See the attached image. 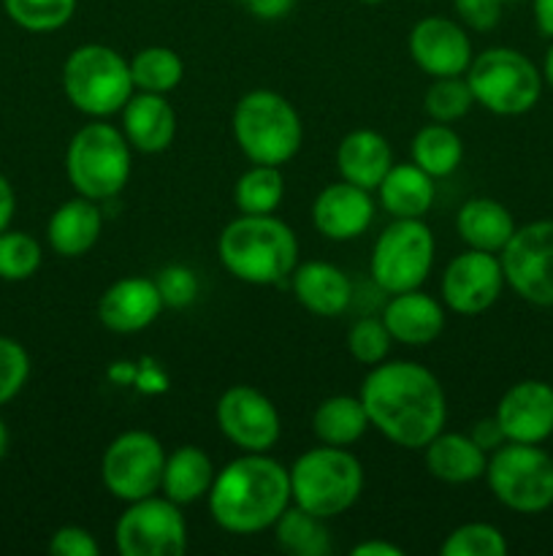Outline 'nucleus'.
Masks as SVG:
<instances>
[{
  "label": "nucleus",
  "mask_w": 553,
  "mask_h": 556,
  "mask_svg": "<svg viewBox=\"0 0 553 556\" xmlns=\"http://www.w3.org/2000/svg\"><path fill=\"white\" fill-rule=\"evenodd\" d=\"M119 556H179L188 548V519L168 497L136 500L114 525Z\"/></svg>",
  "instance_id": "nucleus-12"
},
{
  "label": "nucleus",
  "mask_w": 553,
  "mask_h": 556,
  "mask_svg": "<svg viewBox=\"0 0 553 556\" xmlns=\"http://www.w3.org/2000/svg\"><path fill=\"white\" fill-rule=\"evenodd\" d=\"M14 212H16V193L14 188H11L9 179L0 174V233H3L5 228H11Z\"/></svg>",
  "instance_id": "nucleus-45"
},
{
  "label": "nucleus",
  "mask_w": 553,
  "mask_h": 556,
  "mask_svg": "<svg viewBox=\"0 0 553 556\" xmlns=\"http://www.w3.org/2000/svg\"><path fill=\"white\" fill-rule=\"evenodd\" d=\"M410 58L423 74L434 76H464L472 58V38L461 22L448 16H423L412 25L407 38Z\"/></svg>",
  "instance_id": "nucleus-16"
},
{
  "label": "nucleus",
  "mask_w": 553,
  "mask_h": 556,
  "mask_svg": "<svg viewBox=\"0 0 553 556\" xmlns=\"http://www.w3.org/2000/svg\"><path fill=\"white\" fill-rule=\"evenodd\" d=\"M390 334L383 318H358L347 331V351L363 367H377L390 353Z\"/></svg>",
  "instance_id": "nucleus-38"
},
{
  "label": "nucleus",
  "mask_w": 553,
  "mask_h": 556,
  "mask_svg": "<svg viewBox=\"0 0 553 556\" xmlns=\"http://www.w3.org/2000/svg\"><path fill=\"white\" fill-rule=\"evenodd\" d=\"M79 0H3V9L14 25L27 33H54L68 25Z\"/></svg>",
  "instance_id": "nucleus-34"
},
{
  "label": "nucleus",
  "mask_w": 553,
  "mask_h": 556,
  "mask_svg": "<svg viewBox=\"0 0 553 556\" xmlns=\"http://www.w3.org/2000/svg\"><path fill=\"white\" fill-rule=\"evenodd\" d=\"M499 261L515 296L535 307H553V220L515 228Z\"/></svg>",
  "instance_id": "nucleus-13"
},
{
  "label": "nucleus",
  "mask_w": 553,
  "mask_h": 556,
  "mask_svg": "<svg viewBox=\"0 0 553 556\" xmlns=\"http://www.w3.org/2000/svg\"><path fill=\"white\" fill-rule=\"evenodd\" d=\"M30 378V356L11 337L0 334V407L9 405Z\"/></svg>",
  "instance_id": "nucleus-39"
},
{
  "label": "nucleus",
  "mask_w": 553,
  "mask_h": 556,
  "mask_svg": "<svg viewBox=\"0 0 553 556\" xmlns=\"http://www.w3.org/2000/svg\"><path fill=\"white\" fill-rule=\"evenodd\" d=\"M350 556H404V552L399 546H394V543L372 538V541H361L358 546H352Z\"/></svg>",
  "instance_id": "nucleus-46"
},
{
  "label": "nucleus",
  "mask_w": 553,
  "mask_h": 556,
  "mask_svg": "<svg viewBox=\"0 0 553 556\" xmlns=\"http://www.w3.org/2000/svg\"><path fill=\"white\" fill-rule=\"evenodd\" d=\"M65 174L76 195L98 204L123 193L130 179V144L123 128L103 119L81 125L65 150Z\"/></svg>",
  "instance_id": "nucleus-7"
},
{
  "label": "nucleus",
  "mask_w": 553,
  "mask_h": 556,
  "mask_svg": "<svg viewBox=\"0 0 553 556\" xmlns=\"http://www.w3.org/2000/svg\"><path fill=\"white\" fill-rule=\"evenodd\" d=\"M49 554L54 556H98L101 546H98L95 535L79 525H65L54 530L49 538Z\"/></svg>",
  "instance_id": "nucleus-41"
},
{
  "label": "nucleus",
  "mask_w": 553,
  "mask_h": 556,
  "mask_svg": "<svg viewBox=\"0 0 553 556\" xmlns=\"http://www.w3.org/2000/svg\"><path fill=\"white\" fill-rule=\"evenodd\" d=\"M493 418L510 443L542 445L553 434V386L518 380L502 394Z\"/></svg>",
  "instance_id": "nucleus-17"
},
{
  "label": "nucleus",
  "mask_w": 553,
  "mask_h": 556,
  "mask_svg": "<svg viewBox=\"0 0 553 556\" xmlns=\"http://www.w3.org/2000/svg\"><path fill=\"white\" fill-rule=\"evenodd\" d=\"M442 556H504L507 554V541L502 530L486 521H470V525L455 527L448 532L439 546Z\"/></svg>",
  "instance_id": "nucleus-37"
},
{
  "label": "nucleus",
  "mask_w": 553,
  "mask_h": 556,
  "mask_svg": "<svg viewBox=\"0 0 553 556\" xmlns=\"http://www.w3.org/2000/svg\"><path fill=\"white\" fill-rule=\"evenodd\" d=\"M369 416L361 396L336 394L320 402L312 413V434L323 445L350 448L366 434Z\"/></svg>",
  "instance_id": "nucleus-29"
},
{
  "label": "nucleus",
  "mask_w": 553,
  "mask_h": 556,
  "mask_svg": "<svg viewBox=\"0 0 553 556\" xmlns=\"http://www.w3.org/2000/svg\"><path fill=\"white\" fill-rule=\"evenodd\" d=\"M383 324L390 340L407 348L432 345L445 331V307L421 288L404 293H394L385 304Z\"/></svg>",
  "instance_id": "nucleus-21"
},
{
  "label": "nucleus",
  "mask_w": 553,
  "mask_h": 556,
  "mask_svg": "<svg viewBox=\"0 0 553 556\" xmlns=\"http://www.w3.org/2000/svg\"><path fill=\"white\" fill-rule=\"evenodd\" d=\"M423 462H426L428 476L459 486V483L480 481L486 476L488 454L472 440V434L445 432L442 429L423 448Z\"/></svg>",
  "instance_id": "nucleus-25"
},
{
  "label": "nucleus",
  "mask_w": 553,
  "mask_h": 556,
  "mask_svg": "<svg viewBox=\"0 0 553 556\" xmlns=\"http://www.w3.org/2000/svg\"><path fill=\"white\" fill-rule=\"evenodd\" d=\"M130 63V76H133L136 90L160 92L168 96L177 90L184 79V63L173 49L168 47H146L136 52Z\"/></svg>",
  "instance_id": "nucleus-33"
},
{
  "label": "nucleus",
  "mask_w": 553,
  "mask_h": 556,
  "mask_svg": "<svg viewBox=\"0 0 553 556\" xmlns=\"http://www.w3.org/2000/svg\"><path fill=\"white\" fill-rule=\"evenodd\" d=\"M217 427L228 443L242 454H269L282 434V418L276 405L247 383L231 386L222 391L215 407Z\"/></svg>",
  "instance_id": "nucleus-14"
},
{
  "label": "nucleus",
  "mask_w": 553,
  "mask_h": 556,
  "mask_svg": "<svg viewBox=\"0 0 553 556\" xmlns=\"http://www.w3.org/2000/svg\"><path fill=\"white\" fill-rule=\"evenodd\" d=\"M41 261L43 250L36 237L25 231H11V228L0 233V280H30L41 269Z\"/></svg>",
  "instance_id": "nucleus-36"
},
{
  "label": "nucleus",
  "mask_w": 553,
  "mask_h": 556,
  "mask_svg": "<svg viewBox=\"0 0 553 556\" xmlns=\"http://www.w3.org/2000/svg\"><path fill=\"white\" fill-rule=\"evenodd\" d=\"M222 269L247 286H276L298 266V239L276 215H239L217 239Z\"/></svg>",
  "instance_id": "nucleus-3"
},
{
  "label": "nucleus",
  "mask_w": 553,
  "mask_h": 556,
  "mask_svg": "<svg viewBox=\"0 0 553 556\" xmlns=\"http://www.w3.org/2000/svg\"><path fill=\"white\" fill-rule=\"evenodd\" d=\"M166 309L163 293L150 277H123L98 299V320L114 334H139Z\"/></svg>",
  "instance_id": "nucleus-19"
},
{
  "label": "nucleus",
  "mask_w": 553,
  "mask_h": 556,
  "mask_svg": "<svg viewBox=\"0 0 553 556\" xmlns=\"http://www.w3.org/2000/svg\"><path fill=\"white\" fill-rule=\"evenodd\" d=\"M296 302L318 318H336L352 302V282L329 261H304L291 275Z\"/></svg>",
  "instance_id": "nucleus-22"
},
{
  "label": "nucleus",
  "mask_w": 553,
  "mask_h": 556,
  "mask_svg": "<svg viewBox=\"0 0 553 556\" xmlns=\"http://www.w3.org/2000/svg\"><path fill=\"white\" fill-rule=\"evenodd\" d=\"M233 3L242 5L247 14H253L255 20H285L293 9H296L298 0H233Z\"/></svg>",
  "instance_id": "nucleus-43"
},
{
  "label": "nucleus",
  "mask_w": 553,
  "mask_h": 556,
  "mask_svg": "<svg viewBox=\"0 0 553 556\" xmlns=\"http://www.w3.org/2000/svg\"><path fill=\"white\" fill-rule=\"evenodd\" d=\"M390 166H394V150L388 139L372 128L350 130L336 147L339 177L363 190H377Z\"/></svg>",
  "instance_id": "nucleus-24"
},
{
  "label": "nucleus",
  "mask_w": 553,
  "mask_h": 556,
  "mask_svg": "<svg viewBox=\"0 0 553 556\" xmlns=\"http://www.w3.org/2000/svg\"><path fill=\"white\" fill-rule=\"evenodd\" d=\"M155 282L160 288L166 307L182 309L193 304L195 296H198V280H195V275L188 266H166Z\"/></svg>",
  "instance_id": "nucleus-40"
},
{
  "label": "nucleus",
  "mask_w": 553,
  "mask_h": 556,
  "mask_svg": "<svg viewBox=\"0 0 553 556\" xmlns=\"http://www.w3.org/2000/svg\"><path fill=\"white\" fill-rule=\"evenodd\" d=\"M537 30L553 41V0H531Z\"/></svg>",
  "instance_id": "nucleus-47"
},
{
  "label": "nucleus",
  "mask_w": 553,
  "mask_h": 556,
  "mask_svg": "<svg viewBox=\"0 0 553 556\" xmlns=\"http://www.w3.org/2000/svg\"><path fill=\"white\" fill-rule=\"evenodd\" d=\"M209 514L231 535L271 530L291 500V472L269 454H242L217 470L209 494Z\"/></svg>",
  "instance_id": "nucleus-2"
},
{
  "label": "nucleus",
  "mask_w": 553,
  "mask_h": 556,
  "mask_svg": "<svg viewBox=\"0 0 553 556\" xmlns=\"http://www.w3.org/2000/svg\"><path fill=\"white\" fill-rule=\"evenodd\" d=\"M287 472L293 505L325 521L347 514L363 494V465L356 454L336 445L320 443L304 451Z\"/></svg>",
  "instance_id": "nucleus-5"
},
{
  "label": "nucleus",
  "mask_w": 553,
  "mask_h": 556,
  "mask_svg": "<svg viewBox=\"0 0 553 556\" xmlns=\"http://www.w3.org/2000/svg\"><path fill=\"white\" fill-rule=\"evenodd\" d=\"M5 454H9V427H5V421L0 418V462L5 459Z\"/></svg>",
  "instance_id": "nucleus-49"
},
{
  "label": "nucleus",
  "mask_w": 553,
  "mask_h": 556,
  "mask_svg": "<svg viewBox=\"0 0 553 556\" xmlns=\"http://www.w3.org/2000/svg\"><path fill=\"white\" fill-rule=\"evenodd\" d=\"M472 440H475L477 445H480L483 451H486V454H491V451H497L499 445L502 443H507V440H504V432H502V427H499L497 424V418H483V421H477L475 427H472Z\"/></svg>",
  "instance_id": "nucleus-44"
},
{
  "label": "nucleus",
  "mask_w": 553,
  "mask_h": 556,
  "mask_svg": "<svg viewBox=\"0 0 553 556\" xmlns=\"http://www.w3.org/2000/svg\"><path fill=\"white\" fill-rule=\"evenodd\" d=\"M233 139L249 163L285 166L298 155L304 125L296 106L274 90H249L233 106Z\"/></svg>",
  "instance_id": "nucleus-4"
},
{
  "label": "nucleus",
  "mask_w": 553,
  "mask_h": 556,
  "mask_svg": "<svg viewBox=\"0 0 553 556\" xmlns=\"http://www.w3.org/2000/svg\"><path fill=\"white\" fill-rule=\"evenodd\" d=\"M119 117H123V134L130 150L144 152V155H160L173 144L177 112L160 92L136 90Z\"/></svg>",
  "instance_id": "nucleus-20"
},
{
  "label": "nucleus",
  "mask_w": 553,
  "mask_h": 556,
  "mask_svg": "<svg viewBox=\"0 0 553 556\" xmlns=\"http://www.w3.org/2000/svg\"><path fill=\"white\" fill-rule=\"evenodd\" d=\"M285 199V177L280 166L253 163L233 185V204L239 215H274Z\"/></svg>",
  "instance_id": "nucleus-32"
},
{
  "label": "nucleus",
  "mask_w": 553,
  "mask_h": 556,
  "mask_svg": "<svg viewBox=\"0 0 553 556\" xmlns=\"http://www.w3.org/2000/svg\"><path fill=\"white\" fill-rule=\"evenodd\" d=\"M166 448L144 429L117 434L101 456V481L119 503L152 497L160 492Z\"/></svg>",
  "instance_id": "nucleus-11"
},
{
  "label": "nucleus",
  "mask_w": 553,
  "mask_h": 556,
  "mask_svg": "<svg viewBox=\"0 0 553 556\" xmlns=\"http://www.w3.org/2000/svg\"><path fill=\"white\" fill-rule=\"evenodd\" d=\"M504 286L507 282L499 255L470 248L445 266L439 296L450 313L480 315L499 302Z\"/></svg>",
  "instance_id": "nucleus-15"
},
{
  "label": "nucleus",
  "mask_w": 553,
  "mask_h": 556,
  "mask_svg": "<svg viewBox=\"0 0 553 556\" xmlns=\"http://www.w3.org/2000/svg\"><path fill=\"white\" fill-rule=\"evenodd\" d=\"M60 81H63V92L70 106L92 119L119 114L136 92L130 63L106 43L76 47L65 58Z\"/></svg>",
  "instance_id": "nucleus-6"
},
{
  "label": "nucleus",
  "mask_w": 553,
  "mask_h": 556,
  "mask_svg": "<svg viewBox=\"0 0 553 556\" xmlns=\"http://www.w3.org/2000/svg\"><path fill=\"white\" fill-rule=\"evenodd\" d=\"M374 199L372 190H363L358 185L331 182L314 195L312 201V226L320 237L331 242H352L363 237L374 220Z\"/></svg>",
  "instance_id": "nucleus-18"
},
{
  "label": "nucleus",
  "mask_w": 553,
  "mask_h": 556,
  "mask_svg": "<svg viewBox=\"0 0 553 556\" xmlns=\"http://www.w3.org/2000/svg\"><path fill=\"white\" fill-rule=\"evenodd\" d=\"M217 467L211 456L198 445H179L171 454H166L163 467L160 492L177 505H193L209 494L215 483Z\"/></svg>",
  "instance_id": "nucleus-27"
},
{
  "label": "nucleus",
  "mask_w": 553,
  "mask_h": 556,
  "mask_svg": "<svg viewBox=\"0 0 553 556\" xmlns=\"http://www.w3.org/2000/svg\"><path fill=\"white\" fill-rule=\"evenodd\" d=\"M455 14H459L461 25L470 30H493L502 20L504 5L499 0H453Z\"/></svg>",
  "instance_id": "nucleus-42"
},
{
  "label": "nucleus",
  "mask_w": 553,
  "mask_h": 556,
  "mask_svg": "<svg viewBox=\"0 0 553 556\" xmlns=\"http://www.w3.org/2000/svg\"><path fill=\"white\" fill-rule=\"evenodd\" d=\"M515 217L510 215L502 201L472 199L455 215V231L461 242L483 253H502L504 244L515 233Z\"/></svg>",
  "instance_id": "nucleus-28"
},
{
  "label": "nucleus",
  "mask_w": 553,
  "mask_h": 556,
  "mask_svg": "<svg viewBox=\"0 0 553 556\" xmlns=\"http://www.w3.org/2000/svg\"><path fill=\"white\" fill-rule=\"evenodd\" d=\"M477 106L499 117H518L531 112L542 96V74L524 52L491 47L475 54L464 74Z\"/></svg>",
  "instance_id": "nucleus-8"
},
{
  "label": "nucleus",
  "mask_w": 553,
  "mask_h": 556,
  "mask_svg": "<svg viewBox=\"0 0 553 556\" xmlns=\"http://www.w3.org/2000/svg\"><path fill=\"white\" fill-rule=\"evenodd\" d=\"M486 483L504 508L537 516L553 505V456L540 445L502 443L488 454Z\"/></svg>",
  "instance_id": "nucleus-9"
},
{
  "label": "nucleus",
  "mask_w": 553,
  "mask_h": 556,
  "mask_svg": "<svg viewBox=\"0 0 553 556\" xmlns=\"http://www.w3.org/2000/svg\"><path fill=\"white\" fill-rule=\"evenodd\" d=\"M475 103L470 85L464 76H439L428 85L426 96H423V112L428 114L432 123H455V119L466 117Z\"/></svg>",
  "instance_id": "nucleus-35"
},
{
  "label": "nucleus",
  "mask_w": 553,
  "mask_h": 556,
  "mask_svg": "<svg viewBox=\"0 0 553 556\" xmlns=\"http://www.w3.org/2000/svg\"><path fill=\"white\" fill-rule=\"evenodd\" d=\"M103 231V212L98 201L76 195L63 201L47 223L49 248L60 258H81L98 244Z\"/></svg>",
  "instance_id": "nucleus-23"
},
{
  "label": "nucleus",
  "mask_w": 553,
  "mask_h": 556,
  "mask_svg": "<svg viewBox=\"0 0 553 556\" xmlns=\"http://www.w3.org/2000/svg\"><path fill=\"white\" fill-rule=\"evenodd\" d=\"M410 157L434 179L450 177L464 161V141L450 125L428 123L412 136Z\"/></svg>",
  "instance_id": "nucleus-30"
},
{
  "label": "nucleus",
  "mask_w": 553,
  "mask_h": 556,
  "mask_svg": "<svg viewBox=\"0 0 553 556\" xmlns=\"http://www.w3.org/2000/svg\"><path fill=\"white\" fill-rule=\"evenodd\" d=\"M369 427L399 448L423 451L448 424V396L428 367L415 362H380L361 391Z\"/></svg>",
  "instance_id": "nucleus-1"
},
{
  "label": "nucleus",
  "mask_w": 553,
  "mask_h": 556,
  "mask_svg": "<svg viewBox=\"0 0 553 556\" xmlns=\"http://www.w3.org/2000/svg\"><path fill=\"white\" fill-rule=\"evenodd\" d=\"M542 81H545L548 87H551L553 90V41H551V47H548V52H545V58H542Z\"/></svg>",
  "instance_id": "nucleus-48"
},
{
  "label": "nucleus",
  "mask_w": 553,
  "mask_h": 556,
  "mask_svg": "<svg viewBox=\"0 0 553 556\" xmlns=\"http://www.w3.org/2000/svg\"><path fill=\"white\" fill-rule=\"evenodd\" d=\"M271 530H274L276 546L291 556H329L334 548L325 519L298 505H287Z\"/></svg>",
  "instance_id": "nucleus-31"
},
{
  "label": "nucleus",
  "mask_w": 553,
  "mask_h": 556,
  "mask_svg": "<svg viewBox=\"0 0 553 556\" xmlns=\"http://www.w3.org/2000/svg\"><path fill=\"white\" fill-rule=\"evenodd\" d=\"M358 3H363V5H380V3H385V0H358Z\"/></svg>",
  "instance_id": "nucleus-50"
},
{
  "label": "nucleus",
  "mask_w": 553,
  "mask_h": 556,
  "mask_svg": "<svg viewBox=\"0 0 553 556\" xmlns=\"http://www.w3.org/2000/svg\"><path fill=\"white\" fill-rule=\"evenodd\" d=\"M374 193H377V201L390 217L423 220L428 215V210L434 206L437 188H434L432 174H426L421 166H415L410 161L394 163Z\"/></svg>",
  "instance_id": "nucleus-26"
},
{
  "label": "nucleus",
  "mask_w": 553,
  "mask_h": 556,
  "mask_svg": "<svg viewBox=\"0 0 553 556\" xmlns=\"http://www.w3.org/2000/svg\"><path fill=\"white\" fill-rule=\"evenodd\" d=\"M434 255H437V242L426 223L394 217V223L385 226L374 239L369 275L374 286L390 296L415 291L432 275Z\"/></svg>",
  "instance_id": "nucleus-10"
},
{
  "label": "nucleus",
  "mask_w": 553,
  "mask_h": 556,
  "mask_svg": "<svg viewBox=\"0 0 553 556\" xmlns=\"http://www.w3.org/2000/svg\"><path fill=\"white\" fill-rule=\"evenodd\" d=\"M499 3H502V5H504V3H513V0H499Z\"/></svg>",
  "instance_id": "nucleus-51"
}]
</instances>
